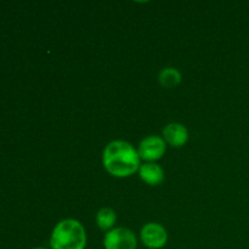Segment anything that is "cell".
Here are the masks:
<instances>
[{
  "label": "cell",
  "instance_id": "6da1fadb",
  "mask_svg": "<svg viewBox=\"0 0 249 249\" xmlns=\"http://www.w3.org/2000/svg\"><path fill=\"white\" fill-rule=\"evenodd\" d=\"M140 156L129 142L112 141L102 155V163L107 172L117 178H126L140 169Z\"/></svg>",
  "mask_w": 249,
  "mask_h": 249
},
{
  "label": "cell",
  "instance_id": "7a4b0ae2",
  "mask_svg": "<svg viewBox=\"0 0 249 249\" xmlns=\"http://www.w3.org/2000/svg\"><path fill=\"white\" fill-rule=\"evenodd\" d=\"M51 249H84L87 233L79 221L66 219L53 229L50 238Z\"/></svg>",
  "mask_w": 249,
  "mask_h": 249
},
{
  "label": "cell",
  "instance_id": "3957f363",
  "mask_svg": "<svg viewBox=\"0 0 249 249\" xmlns=\"http://www.w3.org/2000/svg\"><path fill=\"white\" fill-rule=\"evenodd\" d=\"M136 245L138 242L134 232L125 228H117L108 231L104 240L106 249H135Z\"/></svg>",
  "mask_w": 249,
  "mask_h": 249
},
{
  "label": "cell",
  "instance_id": "277c9868",
  "mask_svg": "<svg viewBox=\"0 0 249 249\" xmlns=\"http://www.w3.org/2000/svg\"><path fill=\"white\" fill-rule=\"evenodd\" d=\"M141 241L146 247L160 249L164 247L168 241L167 230L162 225L156 223H148L141 229Z\"/></svg>",
  "mask_w": 249,
  "mask_h": 249
},
{
  "label": "cell",
  "instance_id": "5b68a950",
  "mask_svg": "<svg viewBox=\"0 0 249 249\" xmlns=\"http://www.w3.org/2000/svg\"><path fill=\"white\" fill-rule=\"evenodd\" d=\"M139 156L148 163L162 158L165 153V141L160 136H148L143 139L139 145Z\"/></svg>",
  "mask_w": 249,
  "mask_h": 249
},
{
  "label": "cell",
  "instance_id": "8992f818",
  "mask_svg": "<svg viewBox=\"0 0 249 249\" xmlns=\"http://www.w3.org/2000/svg\"><path fill=\"white\" fill-rule=\"evenodd\" d=\"M164 140L173 147H181L189 140V131L182 124L170 123L163 130Z\"/></svg>",
  "mask_w": 249,
  "mask_h": 249
},
{
  "label": "cell",
  "instance_id": "52a82bcc",
  "mask_svg": "<svg viewBox=\"0 0 249 249\" xmlns=\"http://www.w3.org/2000/svg\"><path fill=\"white\" fill-rule=\"evenodd\" d=\"M139 173H140V178L142 179V181L151 186H157L164 179V172L156 163H145V164L140 165Z\"/></svg>",
  "mask_w": 249,
  "mask_h": 249
},
{
  "label": "cell",
  "instance_id": "ba28073f",
  "mask_svg": "<svg viewBox=\"0 0 249 249\" xmlns=\"http://www.w3.org/2000/svg\"><path fill=\"white\" fill-rule=\"evenodd\" d=\"M160 83L162 87L168 88H174L181 82V74H180L179 71L177 68H173V67H168L164 68L162 72L160 73Z\"/></svg>",
  "mask_w": 249,
  "mask_h": 249
},
{
  "label": "cell",
  "instance_id": "9c48e42d",
  "mask_svg": "<svg viewBox=\"0 0 249 249\" xmlns=\"http://www.w3.org/2000/svg\"><path fill=\"white\" fill-rule=\"evenodd\" d=\"M117 220L116 212L111 208H102L101 211L97 213L96 215V221L97 225L101 230H109L112 226L114 225Z\"/></svg>",
  "mask_w": 249,
  "mask_h": 249
},
{
  "label": "cell",
  "instance_id": "30bf717a",
  "mask_svg": "<svg viewBox=\"0 0 249 249\" xmlns=\"http://www.w3.org/2000/svg\"><path fill=\"white\" fill-rule=\"evenodd\" d=\"M34 249H46V248H43V247H38V248H34Z\"/></svg>",
  "mask_w": 249,
  "mask_h": 249
}]
</instances>
